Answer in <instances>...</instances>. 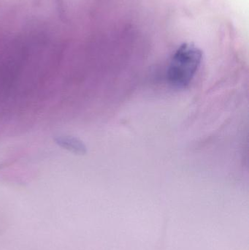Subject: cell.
Instances as JSON below:
<instances>
[{"mask_svg": "<svg viewBox=\"0 0 249 250\" xmlns=\"http://www.w3.org/2000/svg\"><path fill=\"white\" fill-rule=\"evenodd\" d=\"M203 60V52L192 43L178 47L171 59L167 72L170 85L177 89L187 88L195 77Z\"/></svg>", "mask_w": 249, "mask_h": 250, "instance_id": "6da1fadb", "label": "cell"}, {"mask_svg": "<svg viewBox=\"0 0 249 250\" xmlns=\"http://www.w3.org/2000/svg\"><path fill=\"white\" fill-rule=\"evenodd\" d=\"M54 141L58 146L76 155H85L87 153V147L86 144L81 140L76 137L71 136V135H58L54 137Z\"/></svg>", "mask_w": 249, "mask_h": 250, "instance_id": "7a4b0ae2", "label": "cell"}]
</instances>
